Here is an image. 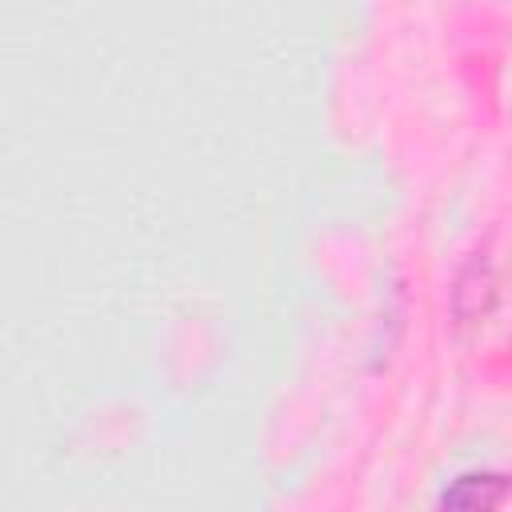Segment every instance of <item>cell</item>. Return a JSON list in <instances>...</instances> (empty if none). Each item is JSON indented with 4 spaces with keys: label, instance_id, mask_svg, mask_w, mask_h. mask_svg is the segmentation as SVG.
Here are the masks:
<instances>
[{
    "label": "cell",
    "instance_id": "1",
    "mask_svg": "<svg viewBox=\"0 0 512 512\" xmlns=\"http://www.w3.org/2000/svg\"><path fill=\"white\" fill-rule=\"evenodd\" d=\"M508 492H512V480H508V476H488V472H480V476H460V480L440 496V504H448V508H492V504H500Z\"/></svg>",
    "mask_w": 512,
    "mask_h": 512
}]
</instances>
